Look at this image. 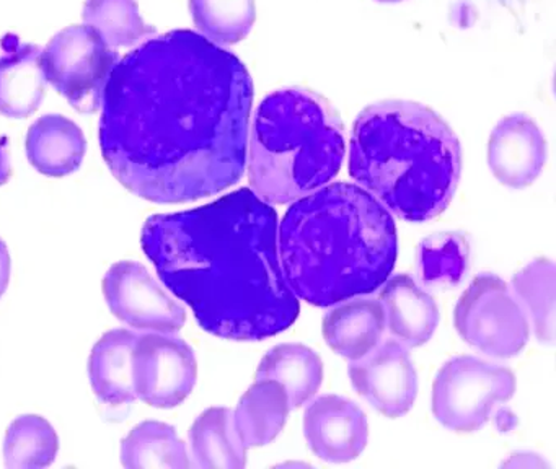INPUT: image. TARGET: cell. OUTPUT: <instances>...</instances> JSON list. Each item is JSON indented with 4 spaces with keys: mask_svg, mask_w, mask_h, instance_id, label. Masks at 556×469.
Segmentation results:
<instances>
[{
    "mask_svg": "<svg viewBox=\"0 0 556 469\" xmlns=\"http://www.w3.org/2000/svg\"><path fill=\"white\" fill-rule=\"evenodd\" d=\"M253 81L243 62L190 29L132 49L102 98L100 147L115 178L157 204L219 194L240 181Z\"/></svg>",
    "mask_w": 556,
    "mask_h": 469,
    "instance_id": "obj_1",
    "label": "cell"
},
{
    "mask_svg": "<svg viewBox=\"0 0 556 469\" xmlns=\"http://www.w3.org/2000/svg\"><path fill=\"white\" fill-rule=\"evenodd\" d=\"M278 227L273 205L242 188L191 211L152 215L141 243L204 331L263 341L291 328L301 312L279 259Z\"/></svg>",
    "mask_w": 556,
    "mask_h": 469,
    "instance_id": "obj_2",
    "label": "cell"
},
{
    "mask_svg": "<svg viewBox=\"0 0 556 469\" xmlns=\"http://www.w3.org/2000/svg\"><path fill=\"white\" fill-rule=\"evenodd\" d=\"M278 248L292 292L325 308L382 287L395 267L399 238L374 195L340 181L294 201L279 224Z\"/></svg>",
    "mask_w": 556,
    "mask_h": 469,
    "instance_id": "obj_3",
    "label": "cell"
},
{
    "mask_svg": "<svg viewBox=\"0 0 556 469\" xmlns=\"http://www.w3.org/2000/svg\"><path fill=\"white\" fill-rule=\"evenodd\" d=\"M460 172V142L431 107L379 101L354 121L351 178L403 220L419 224L442 214Z\"/></svg>",
    "mask_w": 556,
    "mask_h": 469,
    "instance_id": "obj_4",
    "label": "cell"
},
{
    "mask_svg": "<svg viewBox=\"0 0 556 469\" xmlns=\"http://www.w3.org/2000/svg\"><path fill=\"white\" fill-rule=\"evenodd\" d=\"M250 189L268 204H289L327 186L340 173L346 142L340 114L308 88L263 98L247 150Z\"/></svg>",
    "mask_w": 556,
    "mask_h": 469,
    "instance_id": "obj_5",
    "label": "cell"
},
{
    "mask_svg": "<svg viewBox=\"0 0 556 469\" xmlns=\"http://www.w3.org/2000/svg\"><path fill=\"white\" fill-rule=\"evenodd\" d=\"M510 368L473 355H460L442 365L432 383V413L445 429L457 433L480 430L494 407L516 393Z\"/></svg>",
    "mask_w": 556,
    "mask_h": 469,
    "instance_id": "obj_6",
    "label": "cell"
},
{
    "mask_svg": "<svg viewBox=\"0 0 556 469\" xmlns=\"http://www.w3.org/2000/svg\"><path fill=\"white\" fill-rule=\"evenodd\" d=\"M455 329L467 344L488 357L513 358L530 339V322L510 287L494 274H481L462 293Z\"/></svg>",
    "mask_w": 556,
    "mask_h": 469,
    "instance_id": "obj_7",
    "label": "cell"
},
{
    "mask_svg": "<svg viewBox=\"0 0 556 469\" xmlns=\"http://www.w3.org/2000/svg\"><path fill=\"white\" fill-rule=\"evenodd\" d=\"M47 80L80 113H96L118 54L89 25L58 33L41 52Z\"/></svg>",
    "mask_w": 556,
    "mask_h": 469,
    "instance_id": "obj_8",
    "label": "cell"
},
{
    "mask_svg": "<svg viewBox=\"0 0 556 469\" xmlns=\"http://www.w3.org/2000/svg\"><path fill=\"white\" fill-rule=\"evenodd\" d=\"M198 378L193 348L181 338L164 332L138 335L132 351L136 397L159 409L184 403Z\"/></svg>",
    "mask_w": 556,
    "mask_h": 469,
    "instance_id": "obj_9",
    "label": "cell"
},
{
    "mask_svg": "<svg viewBox=\"0 0 556 469\" xmlns=\"http://www.w3.org/2000/svg\"><path fill=\"white\" fill-rule=\"evenodd\" d=\"M102 289L113 315L132 328L175 334L187 322L184 306L136 261L113 264Z\"/></svg>",
    "mask_w": 556,
    "mask_h": 469,
    "instance_id": "obj_10",
    "label": "cell"
},
{
    "mask_svg": "<svg viewBox=\"0 0 556 469\" xmlns=\"http://www.w3.org/2000/svg\"><path fill=\"white\" fill-rule=\"evenodd\" d=\"M351 383L374 409L396 419L405 416L418 396V373L408 348L400 341L379 342L353 360Z\"/></svg>",
    "mask_w": 556,
    "mask_h": 469,
    "instance_id": "obj_11",
    "label": "cell"
},
{
    "mask_svg": "<svg viewBox=\"0 0 556 469\" xmlns=\"http://www.w3.org/2000/svg\"><path fill=\"white\" fill-rule=\"evenodd\" d=\"M304 435L312 452L328 462H350L369 440L366 413L348 397H317L304 414Z\"/></svg>",
    "mask_w": 556,
    "mask_h": 469,
    "instance_id": "obj_12",
    "label": "cell"
},
{
    "mask_svg": "<svg viewBox=\"0 0 556 469\" xmlns=\"http://www.w3.org/2000/svg\"><path fill=\"white\" fill-rule=\"evenodd\" d=\"M548 156L546 139L535 121L516 113L503 117L488 142V165L497 181L514 189L532 185Z\"/></svg>",
    "mask_w": 556,
    "mask_h": 469,
    "instance_id": "obj_13",
    "label": "cell"
},
{
    "mask_svg": "<svg viewBox=\"0 0 556 469\" xmlns=\"http://www.w3.org/2000/svg\"><path fill=\"white\" fill-rule=\"evenodd\" d=\"M0 54V114L11 119L31 116L47 97L41 52L30 42H22L15 35L4 36Z\"/></svg>",
    "mask_w": 556,
    "mask_h": 469,
    "instance_id": "obj_14",
    "label": "cell"
},
{
    "mask_svg": "<svg viewBox=\"0 0 556 469\" xmlns=\"http://www.w3.org/2000/svg\"><path fill=\"white\" fill-rule=\"evenodd\" d=\"M379 302L386 315V328L403 345L426 344L439 326L438 303L405 274L390 277L382 283Z\"/></svg>",
    "mask_w": 556,
    "mask_h": 469,
    "instance_id": "obj_15",
    "label": "cell"
},
{
    "mask_svg": "<svg viewBox=\"0 0 556 469\" xmlns=\"http://www.w3.org/2000/svg\"><path fill=\"white\" fill-rule=\"evenodd\" d=\"M28 162L47 176L63 178L77 172L86 156L80 127L63 114L41 116L27 134Z\"/></svg>",
    "mask_w": 556,
    "mask_h": 469,
    "instance_id": "obj_16",
    "label": "cell"
},
{
    "mask_svg": "<svg viewBox=\"0 0 556 469\" xmlns=\"http://www.w3.org/2000/svg\"><path fill=\"white\" fill-rule=\"evenodd\" d=\"M138 334L129 329H113L102 335L89 358V378L93 393L112 407L136 400L132 380V351Z\"/></svg>",
    "mask_w": 556,
    "mask_h": 469,
    "instance_id": "obj_17",
    "label": "cell"
},
{
    "mask_svg": "<svg viewBox=\"0 0 556 469\" xmlns=\"http://www.w3.org/2000/svg\"><path fill=\"white\" fill-rule=\"evenodd\" d=\"M386 315L379 300L356 299L334 306L324 319L327 344L341 357L357 360L372 351L386 332Z\"/></svg>",
    "mask_w": 556,
    "mask_h": 469,
    "instance_id": "obj_18",
    "label": "cell"
},
{
    "mask_svg": "<svg viewBox=\"0 0 556 469\" xmlns=\"http://www.w3.org/2000/svg\"><path fill=\"white\" fill-rule=\"evenodd\" d=\"M291 404L275 380H256L233 410L237 432L247 448L269 445L288 422Z\"/></svg>",
    "mask_w": 556,
    "mask_h": 469,
    "instance_id": "obj_19",
    "label": "cell"
},
{
    "mask_svg": "<svg viewBox=\"0 0 556 469\" xmlns=\"http://www.w3.org/2000/svg\"><path fill=\"white\" fill-rule=\"evenodd\" d=\"M256 380H275L288 393L291 409L304 406L324 383V362L304 344H279L260 362Z\"/></svg>",
    "mask_w": 556,
    "mask_h": 469,
    "instance_id": "obj_20",
    "label": "cell"
},
{
    "mask_svg": "<svg viewBox=\"0 0 556 469\" xmlns=\"http://www.w3.org/2000/svg\"><path fill=\"white\" fill-rule=\"evenodd\" d=\"M193 462L203 469H242L247 466V446L237 432L233 410L211 407L204 410L190 429Z\"/></svg>",
    "mask_w": 556,
    "mask_h": 469,
    "instance_id": "obj_21",
    "label": "cell"
},
{
    "mask_svg": "<svg viewBox=\"0 0 556 469\" xmlns=\"http://www.w3.org/2000/svg\"><path fill=\"white\" fill-rule=\"evenodd\" d=\"M122 462L129 469L191 468L187 445L168 423L148 420L123 440Z\"/></svg>",
    "mask_w": 556,
    "mask_h": 469,
    "instance_id": "obj_22",
    "label": "cell"
},
{
    "mask_svg": "<svg viewBox=\"0 0 556 469\" xmlns=\"http://www.w3.org/2000/svg\"><path fill=\"white\" fill-rule=\"evenodd\" d=\"M514 295L532 318L533 331L542 344L555 341L556 269L548 257H539L514 274Z\"/></svg>",
    "mask_w": 556,
    "mask_h": 469,
    "instance_id": "obj_23",
    "label": "cell"
},
{
    "mask_svg": "<svg viewBox=\"0 0 556 469\" xmlns=\"http://www.w3.org/2000/svg\"><path fill=\"white\" fill-rule=\"evenodd\" d=\"M470 267V243L457 231L425 238L418 250V277L431 289H454Z\"/></svg>",
    "mask_w": 556,
    "mask_h": 469,
    "instance_id": "obj_24",
    "label": "cell"
},
{
    "mask_svg": "<svg viewBox=\"0 0 556 469\" xmlns=\"http://www.w3.org/2000/svg\"><path fill=\"white\" fill-rule=\"evenodd\" d=\"M60 449L56 430L37 414L17 417L5 433V466L38 469L53 465Z\"/></svg>",
    "mask_w": 556,
    "mask_h": 469,
    "instance_id": "obj_25",
    "label": "cell"
},
{
    "mask_svg": "<svg viewBox=\"0 0 556 469\" xmlns=\"http://www.w3.org/2000/svg\"><path fill=\"white\" fill-rule=\"evenodd\" d=\"M194 25L216 45H237L252 31L255 0H190Z\"/></svg>",
    "mask_w": 556,
    "mask_h": 469,
    "instance_id": "obj_26",
    "label": "cell"
},
{
    "mask_svg": "<svg viewBox=\"0 0 556 469\" xmlns=\"http://www.w3.org/2000/svg\"><path fill=\"white\" fill-rule=\"evenodd\" d=\"M84 22L96 29L110 48H129L155 31L142 20L138 0H87Z\"/></svg>",
    "mask_w": 556,
    "mask_h": 469,
    "instance_id": "obj_27",
    "label": "cell"
},
{
    "mask_svg": "<svg viewBox=\"0 0 556 469\" xmlns=\"http://www.w3.org/2000/svg\"><path fill=\"white\" fill-rule=\"evenodd\" d=\"M506 468H543L548 466V462L543 461L535 453H516L510 456L509 461L503 462Z\"/></svg>",
    "mask_w": 556,
    "mask_h": 469,
    "instance_id": "obj_28",
    "label": "cell"
},
{
    "mask_svg": "<svg viewBox=\"0 0 556 469\" xmlns=\"http://www.w3.org/2000/svg\"><path fill=\"white\" fill-rule=\"evenodd\" d=\"M11 280V254L8 244L0 240V299L4 295Z\"/></svg>",
    "mask_w": 556,
    "mask_h": 469,
    "instance_id": "obj_29",
    "label": "cell"
},
{
    "mask_svg": "<svg viewBox=\"0 0 556 469\" xmlns=\"http://www.w3.org/2000/svg\"><path fill=\"white\" fill-rule=\"evenodd\" d=\"M12 165L11 153H9V139L8 137L0 136V186L11 179Z\"/></svg>",
    "mask_w": 556,
    "mask_h": 469,
    "instance_id": "obj_30",
    "label": "cell"
},
{
    "mask_svg": "<svg viewBox=\"0 0 556 469\" xmlns=\"http://www.w3.org/2000/svg\"><path fill=\"white\" fill-rule=\"evenodd\" d=\"M377 2H382V3H396V2H403V0H377Z\"/></svg>",
    "mask_w": 556,
    "mask_h": 469,
    "instance_id": "obj_31",
    "label": "cell"
}]
</instances>
